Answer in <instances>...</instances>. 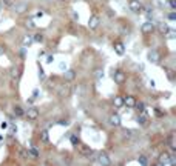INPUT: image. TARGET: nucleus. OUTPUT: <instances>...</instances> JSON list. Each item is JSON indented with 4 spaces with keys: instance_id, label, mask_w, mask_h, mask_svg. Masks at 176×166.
<instances>
[{
    "instance_id": "obj_16",
    "label": "nucleus",
    "mask_w": 176,
    "mask_h": 166,
    "mask_svg": "<svg viewBox=\"0 0 176 166\" xmlns=\"http://www.w3.org/2000/svg\"><path fill=\"white\" fill-rule=\"evenodd\" d=\"M65 72V80L66 82H73L76 79V71L74 69H68V71H63Z\"/></svg>"
},
{
    "instance_id": "obj_19",
    "label": "nucleus",
    "mask_w": 176,
    "mask_h": 166,
    "mask_svg": "<svg viewBox=\"0 0 176 166\" xmlns=\"http://www.w3.org/2000/svg\"><path fill=\"white\" fill-rule=\"evenodd\" d=\"M9 74H11L12 79H19V77H20V68H19V66H12V68L9 69Z\"/></svg>"
},
{
    "instance_id": "obj_25",
    "label": "nucleus",
    "mask_w": 176,
    "mask_h": 166,
    "mask_svg": "<svg viewBox=\"0 0 176 166\" xmlns=\"http://www.w3.org/2000/svg\"><path fill=\"white\" fill-rule=\"evenodd\" d=\"M14 114H16L17 117H22L23 114H25V111L22 109V106H16V108H14Z\"/></svg>"
},
{
    "instance_id": "obj_22",
    "label": "nucleus",
    "mask_w": 176,
    "mask_h": 166,
    "mask_svg": "<svg viewBox=\"0 0 176 166\" xmlns=\"http://www.w3.org/2000/svg\"><path fill=\"white\" fill-rule=\"evenodd\" d=\"M68 94H70L68 86H62V88L59 89V97H65V95H68Z\"/></svg>"
},
{
    "instance_id": "obj_23",
    "label": "nucleus",
    "mask_w": 176,
    "mask_h": 166,
    "mask_svg": "<svg viewBox=\"0 0 176 166\" xmlns=\"http://www.w3.org/2000/svg\"><path fill=\"white\" fill-rule=\"evenodd\" d=\"M102 77H104V71H102L101 68L94 69V79H96V80H101Z\"/></svg>"
},
{
    "instance_id": "obj_1",
    "label": "nucleus",
    "mask_w": 176,
    "mask_h": 166,
    "mask_svg": "<svg viewBox=\"0 0 176 166\" xmlns=\"http://www.w3.org/2000/svg\"><path fill=\"white\" fill-rule=\"evenodd\" d=\"M77 152L80 155H84V157H90L93 155V149L90 148V145H85V143H77Z\"/></svg>"
},
{
    "instance_id": "obj_10",
    "label": "nucleus",
    "mask_w": 176,
    "mask_h": 166,
    "mask_svg": "<svg viewBox=\"0 0 176 166\" xmlns=\"http://www.w3.org/2000/svg\"><path fill=\"white\" fill-rule=\"evenodd\" d=\"M136 122H138V125L145 126V125L148 123V116H147L145 112H139V116L136 117Z\"/></svg>"
},
{
    "instance_id": "obj_13",
    "label": "nucleus",
    "mask_w": 176,
    "mask_h": 166,
    "mask_svg": "<svg viewBox=\"0 0 176 166\" xmlns=\"http://www.w3.org/2000/svg\"><path fill=\"white\" fill-rule=\"evenodd\" d=\"M33 43H34L33 35H31V34H26V35L23 37V40H22V46H23V48H28V46H31Z\"/></svg>"
},
{
    "instance_id": "obj_7",
    "label": "nucleus",
    "mask_w": 176,
    "mask_h": 166,
    "mask_svg": "<svg viewBox=\"0 0 176 166\" xmlns=\"http://www.w3.org/2000/svg\"><path fill=\"white\" fill-rule=\"evenodd\" d=\"M99 23H101V19H99V16H91L90 17V22H88V28L90 29H96L98 26H99Z\"/></svg>"
},
{
    "instance_id": "obj_21",
    "label": "nucleus",
    "mask_w": 176,
    "mask_h": 166,
    "mask_svg": "<svg viewBox=\"0 0 176 166\" xmlns=\"http://www.w3.org/2000/svg\"><path fill=\"white\" fill-rule=\"evenodd\" d=\"M133 109H136V111H139V112H144V111H145V105L142 103V101H136V103H134V106H133Z\"/></svg>"
},
{
    "instance_id": "obj_20",
    "label": "nucleus",
    "mask_w": 176,
    "mask_h": 166,
    "mask_svg": "<svg viewBox=\"0 0 176 166\" xmlns=\"http://www.w3.org/2000/svg\"><path fill=\"white\" fill-rule=\"evenodd\" d=\"M113 105H114V108H122L124 106V97L116 95L114 100H113Z\"/></svg>"
},
{
    "instance_id": "obj_41",
    "label": "nucleus",
    "mask_w": 176,
    "mask_h": 166,
    "mask_svg": "<svg viewBox=\"0 0 176 166\" xmlns=\"http://www.w3.org/2000/svg\"><path fill=\"white\" fill-rule=\"evenodd\" d=\"M59 2H65V0H59Z\"/></svg>"
},
{
    "instance_id": "obj_37",
    "label": "nucleus",
    "mask_w": 176,
    "mask_h": 166,
    "mask_svg": "<svg viewBox=\"0 0 176 166\" xmlns=\"http://www.w3.org/2000/svg\"><path fill=\"white\" fill-rule=\"evenodd\" d=\"M168 19H170V20H174V19H176V14H174V12H171V14L168 16Z\"/></svg>"
},
{
    "instance_id": "obj_18",
    "label": "nucleus",
    "mask_w": 176,
    "mask_h": 166,
    "mask_svg": "<svg viewBox=\"0 0 176 166\" xmlns=\"http://www.w3.org/2000/svg\"><path fill=\"white\" fill-rule=\"evenodd\" d=\"M158 29H159V32H161V34H164V35H165V34L170 31L168 25H167V23H164V22H161V23L158 25Z\"/></svg>"
},
{
    "instance_id": "obj_4",
    "label": "nucleus",
    "mask_w": 176,
    "mask_h": 166,
    "mask_svg": "<svg viewBox=\"0 0 176 166\" xmlns=\"http://www.w3.org/2000/svg\"><path fill=\"white\" fill-rule=\"evenodd\" d=\"M37 117H39V109L36 106L28 108V111H26V119L31 120V122H34V120H37Z\"/></svg>"
},
{
    "instance_id": "obj_34",
    "label": "nucleus",
    "mask_w": 176,
    "mask_h": 166,
    "mask_svg": "<svg viewBox=\"0 0 176 166\" xmlns=\"http://www.w3.org/2000/svg\"><path fill=\"white\" fill-rule=\"evenodd\" d=\"M39 77H40V79H43V77H45V72H43V69H42V68L39 69Z\"/></svg>"
},
{
    "instance_id": "obj_15",
    "label": "nucleus",
    "mask_w": 176,
    "mask_h": 166,
    "mask_svg": "<svg viewBox=\"0 0 176 166\" xmlns=\"http://www.w3.org/2000/svg\"><path fill=\"white\" fill-rule=\"evenodd\" d=\"M12 6H14V11L17 14H23V12L28 9V5L26 3H17V5H12Z\"/></svg>"
},
{
    "instance_id": "obj_14",
    "label": "nucleus",
    "mask_w": 176,
    "mask_h": 166,
    "mask_svg": "<svg viewBox=\"0 0 176 166\" xmlns=\"http://www.w3.org/2000/svg\"><path fill=\"white\" fill-rule=\"evenodd\" d=\"M108 120H110V125L111 126H120V117H119V114H111Z\"/></svg>"
},
{
    "instance_id": "obj_8",
    "label": "nucleus",
    "mask_w": 176,
    "mask_h": 166,
    "mask_svg": "<svg viewBox=\"0 0 176 166\" xmlns=\"http://www.w3.org/2000/svg\"><path fill=\"white\" fill-rule=\"evenodd\" d=\"M113 48H114V53H116L117 56H124L125 48H124V43H122V42H114Z\"/></svg>"
},
{
    "instance_id": "obj_17",
    "label": "nucleus",
    "mask_w": 176,
    "mask_h": 166,
    "mask_svg": "<svg viewBox=\"0 0 176 166\" xmlns=\"http://www.w3.org/2000/svg\"><path fill=\"white\" fill-rule=\"evenodd\" d=\"M39 138H40V142H42V143H48V140H50V132H48L46 129L40 131V134H39Z\"/></svg>"
},
{
    "instance_id": "obj_32",
    "label": "nucleus",
    "mask_w": 176,
    "mask_h": 166,
    "mask_svg": "<svg viewBox=\"0 0 176 166\" xmlns=\"http://www.w3.org/2000/svg\"><path fill=\"white\" fill-rule=\"evenodd\" d=\"M6 53V46L5 45H0V56H3Z\"/></svg>"
},
{
    "instance_id": "obj_35",
    "label": "nucleus",
    "mask_w": 176,
    "mask_h": 166,
    "mask_svg": "<svg viewBox=\"0 0 176 166\" xmlns=\"http://www.w3.org/2000/svg\"><path fill=\"white\" fill-rule=\"evenodd\" d=\"M53 60H54V57H53L51 54H50V56H46V63H51Z\"/></svg>"
},
{
    "instance_id": "obj_27",
    "label": "nucleus",
    "mask_w": 176,
    "mask_h": 166,
    "mask_svg": "<svg viewBox=\"0 0 176 166\" xmlns=\"http://www.w3.org/2000/svg\"><path fill=\"white\" fill-rule=\"evenodd\" d=\"M28 155H33V157H39V151H37V149H34V148H31V149L28 151Z\"/></svg>"
},
{
    "instance_id": "obj_39",
    "label": "nucleus",
    "mask_w": 176,
    "mask_h": 166,
    "mask_svg": "<svg viewBox=\"0 0 176 166\" xmlns=\"http://www.w3.org/2000/svg\"><path fill=\"white\" fill-rule=\"evenodd\" d=\"M59 66H60V69H62V71H63V69H66V66H65V63H60V65H59Z\"/></svg>"
},
{
    "instance_id": "obj_28",
    "label": "nucleus",
    "mask_w": 176,
    "mask_h": 166,
    "mask_svg": "<svg viewBox=\"0 0 176 166\" xmlns=\"http://www.w3.org/2000/svg\"><path fill=\"white\" fill-rule=\"evenodd\" d=\"M2 5H3V6H6V8H11L12 5H14V2H12V0H3Z\"/></svg>"
},
{
    "instance_id": "obj_12",
    "label": "nucleus",
    "mask_w": 176,
    "mask_h": 166,
    "mask_svg": "<svg viewBox=\"0 0 176 166\" xmlns=\"http://www.w3.org/2000/svg\"><path fill=\"white\" fill-rule=\"evenodd\" d=\"M134 103H136V98H134L133 95H127V97H124V106H127V108H133Z\"/></svg>"
},
{
    "instance_id": "obj_9",
    "label": "nucleus",
    "mask_w": 176,
    "mask_h": 166,
    "mask_svg": "<svg viewBox=\"0 0 176 166\" xmlns=\"http://www.w3.org/2000/svg\"><path fill=\"white\" fill-rule=\"evenodd\" d=\"M159 59H161V56H159V53L156 49H152L150 53H148V60H150L152 63H158Z\"/></svg>"
},
{
    "instance_id": "obj_24",
    "label": "nucleus",
    "mask_w": 176,
    "mask_h": 166,
    "mask_svg": "<svg viewBox=\"0 0 176 166\" xmlns=\"http://www.w3.org/2000/svg\"><path fill=\"white\" fill-rule=\"evenodd\" d=\"M33 40L37 42V43H42V42H43V34H40V32H39V34H34Z\"/></svg>"
},
{
    "instance_id": "obj_11",
    "label": "nucleus",
    "mask_w": 176,
    "mask_h": 166,
    "mask_svg": "<svg viewBox=\"0 0 176 166\" xmlns=\"http://www.w3.org/2000/svg\"><path fill=\"white\" fill-rule=\"evenodd\" d=\"M98 163H101V164H110L111 160H110V157H108L105 152H101L99 157H98Z\"/></svg>"
},
{
    "instance_id": "obj_6",
    "label": "nucleus",
    "mask_w": 176,
    "mask_h": 166,
    "mask_svg": "<svg viewBox=\"0 0 176 166\" xmlns=\"http://www.w3.org/2000/svg\"><path fill=\"white\" fill-rule=\"evenodd\" d=\"M170 152H167V151H164L162 154L159 155V160H158V164L159 166H164V164H170Z\"/></svg>"
},
{
    "instance_id": "obj_33",
    "label": "nucleus",
    "mask_w": 176,
    "mask_h": 166,
    "mask_svg": "<svg viewBox=\"0 0 176 166\" xmlns=\"http://www.w3.org/2000/svg\"><path fill=\"white\" fill-rule=\"evenodd\" d=\"M57 123H59V125H65V126H68V125H70V122H68V120H59Z\"/></svg>"
},
{
    "instance_id": "obj_29",
    "label": "nucleus",
    "mask_w": 176,
    "mask_h": 166,
    "mask_svg": "<svg viewBox=\"0 0 176 166\" xmlns=\"http://www.w3.org/2000/svg\"><path fill=\"white\" fill-rule=\"evenodd\" d=\"M25 25H26V28H30V29H33V28L36 26L33 20H26V23H25Z\"/></svg>"
},
{
    "instance_id": "obj_40",
    "label": "nucleus",
    "mask_w": 176,
    "mask_h": 166,
    "mask_svg": "<svg viewBox=\"0 0 176 166\" xmlns=\"http://www.w3.org/2000/svg\"><path fill=\"white\" fill-rule=\"evenodd\" d=\"M0 9H3V5H2V2H0Z\"/></svg>"
},
{
    "instance_id": "obj_3",
    "label": "nucleus",
    "mask_w": 176,
    "mask_h": 166,
    "mask_svg": "<svg viewBox=\"0 0 176 166\" xmlns=\"http://www.w3.org/2000/svg\"><path fill=\"white\" fill-rule=\"evenodd\" d=\"M128 6H130V9L133 12H142L144 11V6H142V3L139 2V0H130Z\"/></svg>"
},
{
    "instance_id": "obj_5",
    "label": "nucleus",
    "mask_w": 176,
    "mask_h": 166,
    "mask_svg": "<svg viewBox=\"0 0 176 166\" xmlns=\"http://www.w3.org/2000/svg\"><path fill=\"white\" fill-rule=\"evenodd\" d=\"M155 25L152 23V22H144L142 23V26H141V31H142V34H152V32H155Z\"/></svg>"
},
{
    "instance_id": "obj_36",
    "label": "nucleus",
    "mask_w": 176,
    "mask_h": 166,
    "mask_svg": "<svg viewBox=\"0 0 176 166\" xmlns=\"http://www.w3.org/2000/svg\"><path fill=\"white\" fill-rule=\"evenodd\" d=\"M0 126H2V129H6V128H8V123H6V122H2V123H0Z\"/></svg>"
},
{
    "instance_id": "obj_38",
    "label": "nucleus",
    "mask_w": 176,
    "mask_h": 166,
    "mask_svg": "<svg viewBox=\"0 0 176 166\" xmlns=\"http://www.w3.org/2000/svg\"><path fill=\"white\" fill-rule=\"evenodd\" d=\"M39 95V91H37V89H34V92H33V98H36Z\"/></svg>"
},
{
    "instance_id": "obj_31",
    "label": "nucleus",
    "mask_w": 176,
    "mask_h": 166,
    "mask_svg": "<svg viewBox=\"0 0 176 166\" xmlns=\"http://www.w3.org/2000/svg\"><path fill=\"white\" fill-rule=\"evenodd\" d=\"M168 5H170V9L174 11L176 9V0H168Z\"/></svg>"
},
{
    "instance_id": "obj_26",
    "label": "nucleus",
    "mask_w": 176,
    "mask_h": 166,
    "mask_svg": "<svg viewBox=\"0 0 176 166\" xmlns=\"http://www.w3.org/2000/svg\"><path fill=\"white\" fill-rule=\"evenodd\" d=\"M138 161H139V164H148V160H147L145 155H139L138 157Z\"/></svg>"
},
{
    "instance_id": "obj_2",
    "label": "nucleus",
    "mask_w": 176,
    "mask_h": 166,
    "mask_svg": "<svg viewBox=\"0 0 176 166\" xmlns=\"http://www.w3.org/2000/svg\"><path fill=\"white\" fill-rule=\"evenodd\" d=\"M125 79H127V75H125V72H124V71H120V69L113 71V80H114V83L122 85V83L125 82Z\"/></svg>"
},
{
    "instance_id": "obj_30",
    "label": "nucleus",
    "mask_w": 176,
    "mask_h": 166,
    "mask_svg": "<svg viewBox=\"0 0 176 166\" xmlns=\"http://www.w3.org/2000/svg\"><path fill=\"white\" fill-rule=\"evenodd\" d=\"M70 140H71V143H73L74 146L79 143V137H77V135H71V138H70Z\"/></svg>"
}]
</instances>
